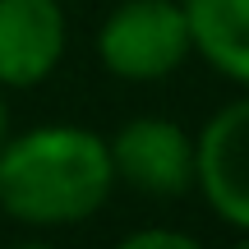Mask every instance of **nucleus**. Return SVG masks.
I'll return each instance as SVG.
<instances>
[{
	"label": "nucleus",
	"mask_w": 249,
	"mask_h": 249,
	"mask_svg": "<svg viewBox=\"0 0 249 249\" xmlns=\"http://www.w3.org/2000/svg\"><path fill=\"white\" fill-rule=\"evenodd\" d=\"M116 249H208V245L194 240L189 231H171V226H143V231L124 235Z\"/></svg>",
	"instance_id": "nucleus-7"
},
{
	"label": "nucleus",
	"mask_w": 249,
	"mask_h": 249,
	"mask_svg": "<svg viewBox=\"0 0 249 249\" xmlns=\"http://www.w3.org/2000/svg\"><path fill=\"white\" fill-rule=\"evenodd\" d=\"M5 249H55V245H42V240H18V245H5Z\"/></svg>",
	"instance_id": "nucleus-9"
},
{
	"label": "nucleus",
	"mask_w": 249,
	"mask_h": 249,
	"mask_svg": "<svg viewBox=\"0 0 249 249\" xmlns=\"http://www.w3.org/2000/svg\"><path fill=\"white\" fill-rule=\"evenodd\" d=\"M116 189L107 139L83 124H37L0 148V213L18 226H74Z\"/></svg>",
	"instance_id": "nucleus-1"
},
{
	"label": "nucleus",
	"mask_w": 249,
	"mask_h": 249,
	"mask_svg": "<svg viewBox=\"0 0 249 249\" xmlns=\"http://www.w3.org/2000/svg\"><path fill=\"white\" fill-rule=\"evenodd\" d=\"M9 139V102H5V88H0V148Z\"/></svg>",
	"instance_id": "nucleus-8"
},
{
	"label": "nucleus",
	"mask_w": 249,
	"mask_h": 249,
	"mask_svg": "<svg viewBox=\"0 0 249 249\" xmlns=\"http://www.w3.org/2000/svg\"><path fill=\"white\" fill-rule=\"evenodd\" d=\"M116 185L139 189L143 198L194 194V134L166 116H139L107 139Z\"/></svg>",
	"instance_id": "nucleus-3"
},
{
	"label": "nucleus",
	"mask_w": 249,
	"mask_h": 249,
	"mask_svg": "<svg viewBox=\"0 0 249 249\" xmlns=\"http://www.w3.org/2000/svg\"><path fill=\"white\" fill-rule=\"evenodd\" d=\"M194 189L235 231H249V92L217 107L194 134Z\"/></svg>",
	"instance_id": "nucleus-4"
},
{
	"label": "nucleus",
	"mask_w": 249,
	"mask_h": 249,
	"mask_svg": "<svg viewBox=\"0 0 249 249\" xmlns=\"http://www.w3.org/2000/svg\"><path fill=\"white\" fill-rule=\"evenodd\" d=\"M70 28L60 0H0V88H37L65 60Z\"/></svg>",
	"instance_id": "nucleus-5"
},
{
	"label": "nucleus",
	"mask_w": 249,
	"mask_h": 249,
	"mask_svg": "<svg viewBox=\"0 0 249 249\" xmlns=\"http://www.w3.org/2000/svg\"><path fill=\"white\" fill-rule=\"evenodd\" d=\"M231 249H249V231H240V240H235Z\"/></svg>",
	"instance_id": "nucleus-10"
},
{
	"label": "nucleus",
	"mask_w": 249,
	"mask_h": 249,
	"mask_svg": "<svg viewBox=\"0 0 249 249\" xmlns=\"http://www.w3.org/2000/svg\"><path fill=\"white\" fill-rule=\"evenodd\" d=\"M189 55H203L222 79L249 92V0H180Z\"/></svg>",
	"instance_id": "nucleus-6"
},
{
	"label": "nucleus",
	"mask_w": 249,
	"mask_h": 249,
	"mask_svg": "<svg viewBox=\"0 0 249 249\" xmlns=\"http://www.w3.org/2000/svg\"><path fill=\"white\" fill-rule=\"evenodd\" d=\"M97 60L124 83H157L189 60L180 0H120L97 28Z\"/></svg>",
	"instance_id": "nucleus-2"
}]
</instances>
